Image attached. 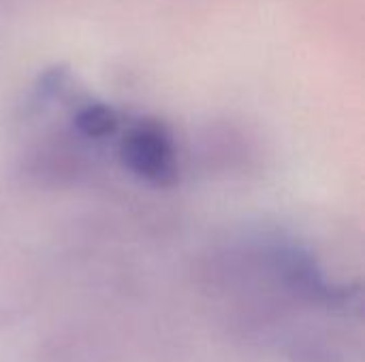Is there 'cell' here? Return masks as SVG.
<instances>
[{"label": "cell", "mask_w": 365, "mask_h": 362, "mask_svg": "<svg viewBox=\"0 0 365 362\" xmlns=\"http://www.w3.org/2000/svg\"><path fill=\"white\" fill-rule=\"evenodd\" d=\"M122 164L139 179L171 188L180 179L178 147L169 126L154 117L133 122L120 141Z\"/></svg>", "instance_id": "1"}, {"label": "cell", "mask_w": 365, "mask_h": 362, "mask_svg": "<svg viewBox=\"0 0 365 362\" xmlns=\"http://www.w3.org/2000/svg\"><path fill=\"white\" fill-rule=\"evenodd\" d=\"M284 284L302 299L325 307H349L359 299V286H338L325 277L317 260L302 247L284 245L274 252Z\"/></svg>", "instance_id": "2"}, {"label": "cell", "mask_w": 365, "mask_h": 362, "mask_svg": "<svg viewBox=\"0 0 365 362\" xmlns=\"http://www.w3.org/2000/svg\"><path fill=\"white\" fill-rule=\"evenodd\" d=\"M73 124L86 139H107L118 132L120 115L105 102H88L75 113Z\"/></svg>", "instance_id": "3"}]
</instances>
